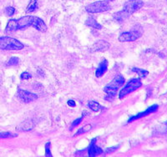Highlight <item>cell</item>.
<instances>
[{"label": "cell", "mask_w": 167, "mask_h": 157, "mask_svg": "<svg viewBox=\"0 0 167 157\" xmlns=\"http://www.w3.org/2000/svg\"><path fill=\"white\" fill-rule=\"evenodd\" d=\"M28 27H33L39 32L45 33L47 31V26L43 19L37 16L29 15L22 17L18 19H10L6 26L5 33H10Z\"/></svg>", "instance_id": "6da1fadb"}, {"label": "cell", "mask_w": 167, "mask_h": 157, "mask_svg": "<svg viewBox=\"0 0 167 157\" xmlns=\"http://www.w3.org/2000/svg\"><path fill=\"white\" fill-rule=\"evenodd\" d=\"M0 49L9 51L21 50L23 49V44L19 40L12 37H0Z\"/></svg>", "instance_id": "7a4b0ae2"}, {"label": "cell", "mask_w": 167, "mask_h": 157, "mask_svg": "<svg viewBox=\"0 0 167 157\" xmlns=\"http://www.w3.org/2000/svg\"><path fill=\"white\" fill-rule=\"evenodd\" d=\"M111 7L108 1H97L90 4L85 7V9L90 13H99L109 10Z\"/></svg>", "instance_id": "3957f363"}, {"label": "cell", "mask_w": 167, "mask_h": 157, "mask_svg": "<svg viewBox=\"0 0 167 157\" xmlns=\"http://www.w3.org/2000/svg\"><path fill=\"white\" fill-rule=\"evenodd\" d=\"M142 85V83L140 79H133L125 85V86L121 90V91H119V99H123L125 96H127L130 93L134 92L135 90H138Z\"/></svg>", "instance_id": "277c9868"}, {"label": "cell", "mask_w": 167, "mask_h": 157, "mask_svg": "<svg viewBox=\"0 0 167 157\" xmlns=\"http://www.w3.org/2000/svg\"><path fill=\"white\" fill-rule=\"evenodd\" d=\"M144 6V3L141 0H128L124 3L123 10L128 13L129 15L140 9Z\"/></svg>", "instance_id": "5b68a950"}, {"label": "cell", "mask_w": 167, "mask_h": 157, "mask_svg": "<svg viewBox=\"0 0 167 157\" xmlns=\"http://www.w3.org/2000/svg\"><path fill=\"white\" fill-rule=\"evenodd\" d=\"M142 33L140 30H132V31H128V32L122 33L119 36V42H132L135 41L137 38H139L141 36Z\"/></svg>", "instance_id": "8992f818"}, {"label": "cell", "mask_w": 167, "mask_h": 157, "mask_svg": "<svg viewBox=\"0 0 167 157\" xmlns=\"http://www.w3.org/2000/svg\"><path fill=\"white\" fill-rule=\"evenodd\" d=\"M18 97L21 99L23 102L24 103H30L34 100H36L38 99V95L33 94V93L28 92L27 90H18Z\"/></svg>", "instance_id": "52a82bcc"}, {"label": "cell", "mask_w": 167, "mask_h": 157, "mask_svg": "<svg viewBox=\"0 0 167 157\" xmlns=\"http://www.w3.org/2000/svg\"><path fill=\"white\" fill-rule=\"evenodd\" d=\"M158 109H159V106H158L157 104H154V105H152L151 107H149V108L147 109L146 110H145L144 112H141V113H139V114H136L135 116L130 117L129 119V120H128V123L133 122V121H135L136 119L144 118V117L148 116L149 114H152V113H155V112H156L157 110H158Z\"/></svg>", "instance_id": "ba28073f"}, {"label": "cell", "mask_w": 167, "mask_h": 157, "mask_svg": "<svg viewBox=\"0 0 167 157\" xmlns=\"http://www.w3.org/2000/svg\"><path fill=\"white\" fill-rule=\"evenodd\" d=\"M109 49V43L105 40H99L93 44L92 52H105Z\"/></svg>", "instance_id": "9c48e42d"}, {"label": "cell", "mask_w": 167, "mask_h": 157, "mask_svg": "<svg viewBox=\"0 0 167 157\" xmlns=\"http://www.w3.org/2000/svg\"><path fill=\"white\" fill-rule=\"evenodd\" d=\"M97 141V139L95 138L93 139L90 142V147H89V150H88V154H89V156L95 157L97 156H99L103 153V150L100 149L99 147H98L95 143Z\"/></svg>", "instance_id": "30bf717a"}, {"label": "cell", "mask_w": 167, "mask_h": 157, "mask_svg": "<svg viewBox=\"0 0 167 157\" xmlns=\"http://www.w3.org/2000/svg\"><path fill=\"white\" fill-rule=\"evenodd\" d=\"M107 70H108V61L106 60H103L100 62V64L99 65V67L95 71V76L97 78L102 77L106 73Z\"/></svg>", "instance_id": "8fae6325"}, {"label": "cell", "mask_w": 167, "mask_h": 157, "mask_svg": "<svg viewBox=\"0 0 167 157\" xmlns=\"http://www.w3.org/2000/svg\"><path fill=\"white\" fill-rule=\"evenodd\" d=\"M104 91L106 94V96H105V99L106 100H112L115 97L116 94H117V91H118V89H115V88H113V87L106 86L104 87Z\"/></svg>", "instance_id": "7c38bea8"}, {"label": "cell", "mask_w": 167, "mask_h": 157, "mask_svg": "<svg viewBox=\"0 0 167 157\" xmlns=\"http://www.w3.org/2000/svg\"><path fill=\"white\" fill-rule=\"evenodd\" d=\"M125 82V80L124 79V77L121 75H117L115 76L114 78V80L110 82L108 85V86L113 87V88H115V89H118L119 87H121Z\"/></svg>", "instance_id": "4fadbf2b"}, {"label": "cell", "mask_w": 167, "mask_h": 157, "mask_svg": "<svg viewBox=\"0 0 167 157\" xmlns=\"http://www.w3.org/2000/svg\"><path fill=\"white\" fill-rule=\"evenodd\" d=\"M129 16V14L128 13H126L124 10H120L117 12V13H114V20H116L117 22L119 23H123L124 20H126L127 18H128V17Z\"/></svg>", "instance_id": "5bb4252c"}, {"label": "cell", "mask_w": 167, "mask_h": 157, "mask_svg": "<svg viewBox=\"0 0 167 157\" xmlns=\"http://www.w3.org/2000/svg\"><path fill=\"white\" fill-rule=\"evenodd\" d=\"M85 24L89 27L94 28H96V29H101L102 26L98 23L93 17H89L85 21Z\"/></svg>", "instance_id": "9a60e30c"}, {"label": "cell", "mask_w": 167, "mask_h": 157, "mask_svg": "<svg viewBox=\"0 0 167 157\" xmlns=\"http://www.w3.org/2000/svg\"><path fill=\"white\" fill-rule=\"evenodd\" d=\"M38 9V0H30V3L28 4L26 12L27 13H33Z\"/></svg>", "instance_id": "2e32d148"}, {"label": "cell", "mask_w": 167, "mask_h": 157, "mask_svg": "<svg viewBox=\"0 0 167 157\" xmlns=\"http://www.w3.org/2000/svg\"><path fill=\"white\" fill-rule=\"evenodd\" d=\"M88 105H89V107L90 108V109H92V110L95 111V112H97L99 109H101L103 108L99 104L96 102V101H95V100L90 101L89 104H88Z\"/></svg>", "instance_id": "e0dca14e"}, {"label": "cell", "mask_w": 167, "mask_h": 157, "mask_svg": "<svg viewBox=\"0 0 167 157\" xmlns=\"http://www.w3.org/2000/svg\"><path fill=\"white\" fill-rule=\"evenodd\" d=\"M132 71H134L135 73L138 74V75L140 76V78H146V76L149 75V72L146 70L140 69V68H133Z\"/></svg>", "instance_id": "ac0fdd59"}, {"label": "cell", "mask_w": 167, "mask_h": 157, "mask_svg": "<svg viewBox=\"0 0 167 157\" xmlns=\"http://www.w3.org/2000/svg\"><path fill=\"white\" fill-rule=\"evenodd\" d=\"M92 128V125L90 124H87L85 125L83 128H81L80 130H78L77 132H76V134L75 135V136H80L82 134H84V133H86L88 131H90V130H91Z\"/></svg>", "instance_id": "d6986e66"}, {"label": "cell", "mask_w": 167, "mask_h": 157, "mask_svg": "<svg viewBox=\"0 0 167 157\" xmlns=\"http://www.w3.org/2000/svg\"><path fill=\"white\" fill-rule=\"evenodd\" d=\"M17 136V134H13L10 132H0V139H10Z\"/></svg>", "instance_id": "ffe728a7"}, {"label": "cell", "mask_w": 167, "mask_h": 157, "mask_svg": "<svg viewBox=\"0 0 167 157\" xmlns=\"http://www.w3.org/2000/svg\"><path fill=\"white\" fill-rule=\"evenodd\" d=\"M19 63V59L17 57H12L10 60L8 61L7 65L8 66H15V65H18Z\"/></svg>", "instance_id": "44dd1931"}, {"label": "cell", "mask_w": 167, "mask_h": 157, "mask_svg": "<svg viewBox=\"0 0 167 157\" xmlns=\"http://www.w3.org/2000/svg\"><path fill=\"white\" fill-rule=\"evenodd\" d=\"M45 156H52V154H51V143L50 142L46 143V145H45Z\"/></svg>", "instance_id": "7402d4cb"}, {"label": "cell", "mask_w": 167, "mask_h": 157, "mask_svg": "<svg viewBox=\"0 0 167 157\" xmlns=\"http://www.w3.org/2000/svg\"><path fill=\"white\" fill-rule=\"evenodd\" d=\"M14 13H15V9H14V8H13V7H8V8H6L5 14L7 16L12 17Z\"/></svg>", "instance_id": "603a6c76"}, {"label": "cell", "mask_w": 167, "mask_h": 157, "mask_svg": "<svg viewBox=\"0 0 167 157\" xmlns=\"http://www.w3.org/2000/svg\"><path fill=\"white\" fill-rule=\"evenodd\" d=\"M83 118H84V117H80V118H78V119H76L75 120V121L72 123V125H71V126H70V130H74L76 126H78V125H80L81 122H82V119H83Z\"/></svg>", "instance_id": "cb8c5ba5"}, {"label": "cell", "mask_w": 167, "mask_h": 157, "mask_svg": "<svg viewBox=\"0 0 167 157\" xmlns=\"http://www.w3.org/2000/svg\"><path fill=\"white\" fill-rule=\"evenodd\" d=\"M32 77V75L27 72V71H25V72H23L21 74V75H20V78H21V80H29L30 78Z\"/></svg>", "instance_id": "d4e9b609"}, {"label": "cell", "mask_w": 167, "mask_h": 157, "mask_svg": "<svg viewBox=\"0 0 167 157\" xmlns=\"http://www.w3.org/2000/svg\"><path fill=\"white\" fill-rule=\"evenodd\" d=\"M119 148V146H114L111 147V148H109L106 150V153H111V152H114L115 150H117Z\"/></svg>", "instance_id": "484cf974"}, {"label": "cell", "mask_w": 167, "mask_h": 157, "mask_svg": "<svg viewBox=\"0 0 167 157\" xmlns=\"http://www.w3.org/2000/svg\"><path fill=\"white\" fill-rule=\"evenodd\" d=\"M68 104H69V106H70V107H75L76 104L73 99H70V100H68Z\"/></svg>", "instance_id": "4316f807"}, {"label": "cell", "mask_w": 167, "mask_h": 157, "mask_svg": "<svg viewBox=\"0 0 167 157\" xmlns=\"http://www.w3.org/2000/svg\"><path fill=\"white\" fill-rule=\"evenodd\" d=\"M109 1H114V0H109Z\"/></svg>", "instance_id": "83f0119b"}, {"label": "cell", "mask_w": 167, "mask_h": 157, "mask_svg": "<svg viewBox=\"0 0 167 157\" xmlns=\"http://www.w3.org/2000/svg\"><path fill=\"white\" fill-rule=\"evenodd\" d=\"M166 125H167V121H166Z\"/></svg>", "instance_id": "f1b7e54d"}]
</instances>
